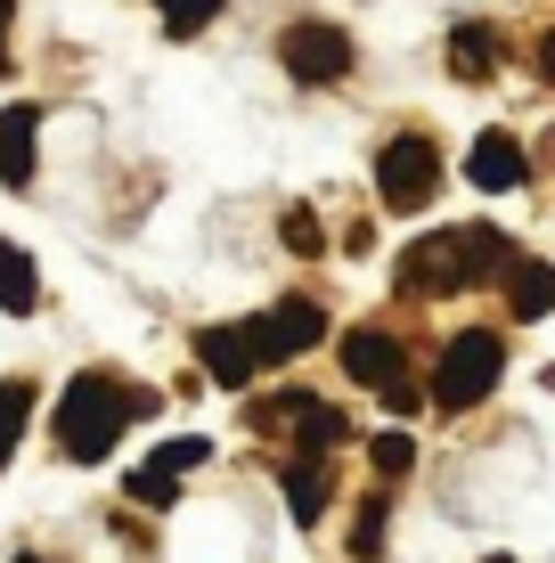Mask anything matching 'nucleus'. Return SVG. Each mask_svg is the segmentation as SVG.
<instances>
[{
	"label": "nucleus",
	"mask_w": 555,
	"mask_h": 563,
	"mask_svg": "<svg viewBox=\"0 0 555 563\" xmlns=\"http://www.w3.org/2000/svg\"><path fill=\"white\" fill-rule=\"evenodd\" d=\"M9 25H16V0H0V74H9Z\"/></svg>",
	"instance_id": "nucleus-24"
},
{
	"label": "nucleus",
	"mask_w": 555,
	"mask_h": 563,
	"mask_svg": "<svg viewBox=\"0 0 555 563\" xmlns=\"http://www.w3.org/2000/svg\"><path fill=\"white\" fill-rule=\"evenodd\" d=\"M507 310L514 319H547L555 310V262H531V254H514V269H507Z\"/></svg>",
	"instance_id": "nucleus-12"
},
{
	"label": "nucleus",
	"mask_w": 555,
	"mask_h": 563,
	"mask_svg": "<svg viewBox=\"0 0 555 563\" xmlns=\"http://www.w3.org/2000/svg\"><path fill=\"white\" fill-rule=\"evenodd\" d=\"M540 74H547V82H555V33H547V42H540Z\"/></svg>",
	"instance_id": "nucleus-25"
},
{
	"label": "nucleus",
	"mask_w": 555,
	"mask_h": 563,
	"mask_svg": "<svg viewBox=\"0 0 555 563\" xmlns=\"http://www.w3.org/2000/svg\"><path fill=\"white\" fill-rule=\"evenodd\" d=\"M335 507V474H328V457H295L286 465V515L302 522V531H319V515Z\"/></svg>",
	"instance_id": "nucleus-10"
},
{
	"label": "nucleus",
	"mask_w": 555,
	"mask_h": 563,
	"mask_svg": "<svg viewBox=\"0 0 555 563\" xmlns=\"http://www.w3.org/2000/svg\"><path fill=\"white\" fill-rule=\"evenodd\" d=\"M254 335H262V360H302V352H319L328 343V310H319L311 295H286L278 310H262L254 319Z\"/></svg>",
	"instance_id": "nucleus-6"
},
{
	"label": "nucleus",
	"mask_w": 555,
	"mask_h": 563,
	"mask_svg": "<svg viewBox=\"0 0 555 563\" xmlns=\"http://www.w3.org/2000/svg\"><path fill=\"white\" fill-rule=\"evenodd\" d=\"M449 74H466V82H490V74H499V33L490 25H449Z\"/></svg>",
	"instance_id": "nucleus-14"
},
{
	"label": "nucleus",
	"mask_w": 555,
	"mask_h": 563,
	"mask_svg": "<svg viewBox=\"0 0 555 563\" xmlns=\"http://www.w3.org/2000/svg\"><path fill=\"white\" fill-rule=\"evenodd\" d=\"M0 310H9V319H33V310H42V269L9 238H0Z\"/></svg>",
	"instance_id": "nucleus-13"
},
{
	"label": "nucleus",
	"mask_w": 555,
	"mask_h": 563,
	"mask_svg": "<svg viewBox=\"0 0 555 563\" xmlns=\"http://www.w3.org/2000/svg\"><path fill=\"white\" fill-rule=\"evenodd\" d=\"M433 188H442V147L425 131L385 140V155H376V197H385V212H425Z\"/></svg>",
	"instance_id": "nucleus-3"
},
{
	"label": "nucleus",
	"mask_w": 555,
	"mask_h": 563,
	"mask_svg": "<svg viewBox=\"0 0 555 563\" xmlns=\"http://www.w3.org/2000/svg\"><path fill=\"white\" fill-rule=\"evenodd\" d=\"M131 424V393L114 376H74L66 393H57V450L74 465H99L114 441H123Z\"/></svg>",
	"instance_id": "nucleus-1"
},
{
	"label": "nucleus",
	"mask_w": 555,
	"mask_h": 563,
	"mask_svg": "<svg viewBox=\"0 0 555 563\" xmlns=\"http://www.w3.org/2000/svg\"><path fill=\"white\" fill-rule=\"evenodd\" d=\"M25 417H33V384L9 376V384H0V465L16 457V433H25Z\"/></svg>",
	"instance_id": "nucleus-16"
},
{
	"label": "nucleus",
	"mask_w": 555,
	"mask_h": 563,
	"mask_svg": "<svg viewBox=\"0 0 555 563\" xmlns=\"http://www.w3.org/2000/svg\"><path fill=\"white\" fill-rule=\"evenodd\" d=\"M417 400H425V393H417L409 376H400V384H385V409H392V417H417Z\"/></svg>",
	"instance_id": "nucleus-23"
},
{
	"label": "nucleus",
	"mask_w": 555,
	"mask_h": 563,
	"mask_svg": "<svg viewBox=\"0 0 555 563\" xmlns=\"http://www.w3.org/2000/svg\"><path fill=\"white\" fill-rule=\"evenodd\" d=\"M368 457H376V482H400V474L417 465V441H409V433H376Z\"/></svg>",
	"instance_id": "nucleus-19"
},
{
	"label": "nucleus",
	"mask_w": 555,
	"mask_h": 563,
	"mask_svg": "<svg viewBox=\"0 0 555 563\" xmlns=\"http://www.w3.org/2000/svg\"><path fill=\"white\" fill-rule=\"evenodd\" d=\"M278 66L295 74L302 90L343 82V74H352V33H343V25H328V16H295V25L278 33Z\"/></svg>",
	"instance_id": "nucleus-4"
},
{
	"label": "nucleus",
	"mask_w": 555,
	"mask_h": 563,
	"mask_svg": "<svg viewBox=\"0 0 555 563\" xmlns=\"http://www.w3.org/2000/svg\"><path fill=\"white\" fill-rule=\"evenodd\" d=\"M499 376H507V343L490 335V327H466V335L442 352V367H433V400L457 417V409H482L490 393H499Z\"/></svg>",
	"instance_id": "nucleus-2"
},
{
	"label": "nucleus",
	"mask_w": 555,
	"mask_h": 563,
	"mask_svg": "<svg viewBox=\"0 0 555 563\" xmlns=\"http://www.w3.org/2000/svg\"><path fill=\"white\" fill-rule=\"evenodd\" d=\"M156 9H164V33H180V42H188V33H204L221 16V0H156Z\"/></svg>",
	"instance_id": "nucleus-20"
},
{
	"label": "nucleus",
	"mask_w": 555,
	"mask_h": 563,
	"mask_svg": "<svg viewBox=\"0 0 555 563\" xmlns=\"http://www.w3.org/2000/svg\"><path fill=\"white\" fill-rule=\"evenodd\" d=\"M204 457H213V450H204V441L197 433H180V441H164V450L156 457H147V465H156V474H171V482H180V474H197V465Z\"/></svg>",
	"instance_id": "nucleus-21"
},
{
	"label": "nucleus",
	"mask_w": 555,
	"mask_h": 563,
	"mask_svg": "<svg viewBox=\"0 0 555 563\" xmlns=\"http://www.w3.org/2000/svg\"><path fill=\"white\" fill-rule=\"evenodd\" d=\"M16 563H49V555H16Z\"/></svg>",
	"instance_id": "nucleus-26"
},
{
	"label": "nucleus",
	"mask_w": 555,
	"mask_h": 563,
	"mask_svg": "<svg viewBox=\"0 0 555 563\" xmlns=\"http://www.w3.org/2000/svg\"><path fill=\"white\" fill-rule=\"evenodd\" d=\"M343 433H352V424H343L328 400H311L302 393V409H295V441H302V457H328V450H343Z\"/></svg>",
	"instance_id": "nucleus-15"
},
{
	"label": "nucleus",
	"mask_w": 555,
	"mask_h": 563,
	"mask_svg": "<svg viewBox=\"0 0 555 563\" xmlns=\"http://www.w3.org/2000/svg\"><path fill=\"white\" fill-rule=\"evenodd\" d=\"M400 367H409V352H400L385 327H352V335H343V376L352 384L385 393V384H400Z\"/></svg>",
	"instance_id": "nucleus-8"
},
{
	"label": "nucleus",
	"mask_w": 555,
	"mask_h": 563,
	"mask_svg": "<svg viewBox=\"0 0 555 563\" xmlns=\"http://www.w3.org/2000/svg\"><path fill=\"white\" fill-rule=\"evenodd\" d=\"M392 278H400V295H417V302H433V295H466V238L457 229H433V238H417L409 254L392 262Z\"/></svg>",
	"instance_id": "nucleus-5"
},
{
	"label": "nucleus",
	"mask_w": 555,
	"mask_h": 563,
	"mask_svg": "<svg viewBox=\"0 0 555 563\" xmlns=\"http://www.w3.org/2000/svg\"><path fill=\"white\" fill-rule=\"evenodd\" d=\"M385 531H392V507H385V490L359 507V522H352V555L359 563H385Z\"/></svg>",
	"instance_id": "nucleus-17"
},
{
	"label": "nucleus",
	"mask_w": 555,
	"mask_h": 563,
	"mask_svg": "<svg viewBox=\"0 0 555 563\" xmlns=\"http://www.w3.org/2000/svg\"><path fill=\"white\" fill-rule=\"evenodd\" d=\"M278 238H286V254H302V262H311V254H328V229H319L302 205L286 212V229H278Z\"/></svg>",
	"instance_id": "nucleus-22"
},
{
	"label": "nucleus",
	"mask_w": 555,
	"mask_h": 563,
	"mask_svg": "<svg viewBox=\"0 0 555 563\" xmlns=\"http://www.w3.org/2000/svg\"><path fill=\"white\" fill-rule=\"evenodd\" d=\"M197 360H204V376H213V384H229V393H245V384H254V367H270V360H262L254 319H237V327H204V335H197Z\"/></svg>",
	"instance_id": "nucleus-7"
},
{
	"label": "nucleus",
	"mask_w": 555,
	"mask_h": 563,
	"mask_svg": "<svg viewBox=\"0 0 555 563\" xmlns=\"http://www.w3.org/2000/svg\"><path fill=\"white\" fill-rule=\"evenodd\" d=\"M482 563H514V555H482Z\"/></svg>",
	"instance_id": "nucleus-27"
},
{
	"label": "nucleus",
	"mask_w": 555,
	"mask_h": 563,
	"mask_svg": "<svg viewBox=\"0 0 555 563\" xmlns=\"http://www.w3.org/2000/svg\"><path fill=\"white\" fill-rule=\"evenodd\" d=\"M523 147H514V131H482L474 140V155H466V180L482 188V197H499V188H523Z\"/></svg>",
	"instance_id": "nucleus-9"
},
{
	"label": "nucleus",
	"mask_w": 555,
	"mask_h": 563,
	"mask_svg": "<svg viewBox=\"0 0 555 563\" xmlns=\"http://www.w3.org/2000/svg\"><path fill=\"white\" fill-rule=\"evenodd\" d=\"M33 131H42V107H0V180L9 188H33Z\"/></svg>",
	"instance_id": "nucleus-11"
},
{
	"label": "nucleus",
	"mask_w": 555,
	"mask_h": 563,
	"mask_svg": "<svg viewBox=\"0 0 555 563\" xmlns=\"http://www.w3.org/2000/svg\"><path fill=\"white\" fill-rule=\"evenodd\" d=\"M123 498H131V507H171V498H180V482H171V474H156V465H140V474H123Z\"/></svg>",
	"instance_id": "nucleus-18"
}]
</instances>
